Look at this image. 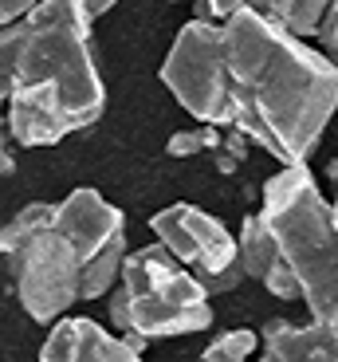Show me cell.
Masks as SVG:
<instances>
[{"mask_svg":"<svg viewBox=\"0 0 338 362\" xmlns=\"http://www.w3.org/2000/svg\"><path fill=\"white\" fill-rule=\"evenodd\" d=\"M232 130L275 162H307L338 115V64L287 28L240 8L224 20Z\"/></svg>","mask_w":338,"mask_h":362,"instance_id":"cell-1","label":"cell"},{"mask_svg":"<svg viewBox=\"0 0 338 362\" xmlns=\"http://www.w3.org/2000/svg\"><path fill=\"white\" fill-rule=\"evenodd\" d=\"M91 12L83 0H36L20 20L16 87H52L75 127H95L107 110V87L91 55Z\"/></svg>","mask_w":338,"mask_h":362,"instance_id":"cell-2","label":"cell"},{"mask_svg":"<svg viewBox=\"0 0 338 362\" xmlns=\"http://www.w3.org/2000/svg\"><path fill=\"white\" fill-rule=\"evenodd\" d=\"M260 221L291 264L311 319H338V225L307 162L284 165L267 177Z\"/></svg>","mask_w":338,"mask_h":362,"instance_id":"cell-3","label":"cell"},{"mask_svg":"<svg viewBox=\"0 0 338 362\" xmlns=\"http://www.w3.org/2000/svg\"><path fill=\"white\" fill-rule=\"evenodd\" d=\"M162 83L193 118L212 127H232L229 59H224V28L217 20L193 16L177 32L162 64Z\"/></svg>","mask_w":338,"mask_h":362,"instance_id":"cell-4","label":"cell"},{"mask_svg":"<svg viewBox=\"0 0 338 362\" xmlns=\"http://www.w3.org/2000/svg\"><path fill=\"white\" fill-rule=\"evenodd\" d=\"M4 264H8V280L16 288L20 308L36 323H55L79 299L83 260L67 245V236L55 233L52 225L36 233L28 245H20L16 252H8Z\"/></svg>","mask_w":338,"mask_h":362,"instance_id":"cell-5","label":"cell"},{"mask_svg":"<svg viewBox=\"0 0 338 362\" xmlns=\"http://www.w3.org/2000/svg\"><path fill=\"white\" fill-rule=\"evenodd\" d=\"M212 308L209 291L197 280L193 268H174L165 280H157L150 291L130 296V331L146 339H169V335H193L209 331Z\"/></svg>","mask_w":338,"mask_h":362,"instance_id":"cell-6","label":"cell"},{"mask_svg":"<svg viewBox=\"0 0 338 362\" xmlns=\"http://www.w3.org/2000/svg\"><path fill=\"white\" fill-rule=\"evenodd\" d=\"M150 228L193 272H224L240 260V245H236V236H232V228H224V221L185 205V201L154 213Z\"/></svg>","mask_w":338,"mask_h":362,"instance_id":"cell-7","label":"cell"},{"mask_svg":"<svg viewBox=\"0 0 338 362\" xmlns=\"http://www.w3.org/2000/svg\"><path fill=\"white\" fill-rule=\"evenodd\" d=\"M122 225H126L122 209H114L95 189H71L55 205V217H52V228L67 236V245L75 248V256L83 264L91 260L99 248H107L119 233H126Z\"/></svg>","mask_w":338,"mask_h":362,"instance_id":"cell-8","label":"cell"},{"mask_svg":"<svg viewBox=\"0 0 338 362\" xmlns=\"http://www.w3.org/2000/svg\"><path fill=\"white\" fill-rule=\"evenodd\" d=\"M40 362H142V351L87 315H59L40 346Z\"/></svg>","mask_w":338,"mask_h":362,"instance_id":"cell-9","label":"cell"},{"mask_svg":"<svg viewBox=\"0 0 338 362\" xmlns=\"http://www.w3.org/2000/svg\"><path fill=\"white\" fill-rule=\"evenodd\" d=\"M8 134L16 146H55L67 134H75V118L67 115V107L59 103L52 87H16L8 95V110H4Z\"/></svg>","mask_w":338,"mask_h":362,"instance_id":"cell-10","label":"cell"},{"mask_svg":"<svg viewBox=\"0 0 338 362\" xmlns=\"http://www.w3.org/2000/svg\"><path fill=\"white\" fill-rule=\"evenodd\" d=\"M260 343L264 354L252 362H338V323L311 319L307 327H295L287 319H267Z\"/></svg>","mask_w":338,"mask_h":362,"instance_id":"cell-11","label":"cell"},{"mask_svg":"<svg viewBox=\"0 0 338 362\" xmlns=\"http://www.w3.org/2000/svg\"><path fill=\"white\" fill-rule=\"evenodd\" d=\"M248 8L260 12L264 20L287 28L291 36H319V24L327 16L330 0H248Z\"/></svg>","mask_w":338,"mask_h":362,"instance_id":"cell-12","label":"cell"},{"mask_svg":"<svg viewBox=\"0 0 338 362\" xmlns=\"http://www.w3.org/2000/svg\"><path fill=\"white\" fill-rule=\"evenodd\" d=\"M126 233H119L107 248L91 256L79 272V299H102L114 284L122 280V260H126Z\"/></svg>","mask_w":338,"mask_h":362,"instance_id":"cell-13","label":"cell"},{"mask_svg":"<svg viewBox=\"0 0 338 362\" xmlns=\"http://www.w3.org/2000/svg\"><path fill=\"white\" fill-rule=\"evenodd\" d=\"M236 245H240V264H244V272L252 276V280H264L267 268L279 260V245H275L272 228L260 221V213H248L244 217Z\"/></svg>","mask_w":338,"mask_h":362,"instance_id":"cell-14","label":"cell"},{"mask_svg":"<svg viewBox=\"0 0 338 362\" xmlns=\"http://www.w3.org/2000/svg\"><path fill=\"white\" fill-rule=\"evenodd\" d=\"M52 217H55V205H47V201H32V205H24L8 225L0 228V256L16 252V248L28 245L36 233H44V228L52 225Z\"/></svg>","mask_w":338,"mask_h":362,"instance_id":"cell-15","label":"cell"},{"mask_svg":"<svg viewBox=\"0 0 338 362\" xmlns=\"http://www.w3.org/2000/svg\"><path fill=\"white\" fill-rule=\"evenodd\" d=\"M260 354V331L252 327H236V331H224L205 346L201 358L205 362H252Z\"/></svg>","mask_w":338,"mask_h":362,"instance_id":"cell-16","label":"cell"},{"mask_svg":"<svg viewBox=\"0 0 338 362\" xmlns=\"http://www.w3.org/2000/svg\"><path fill=\"white\" fill-rule=\"evenodd\" d=\"M16 55H20V20L0 28V103L16 90Z\"/></svg>","mask_w":338,"mask_h":362,"instance_id":"cell-17","label":"cell"},{"mask_svg":"<svg viewBox=\"0 0 338 362\" xmlns=\"http://www.w3.org/2000/svg\"><path fill=\"white\" fill-rule=\"evenodd\" d=\"M212 146H220V130L212 127V122H205L201 130H177V134H169V158H193L201 154V150H212Z\"/></svg>","mask_w":338,"mask_h":362,"instance_id":"cell-18","label":"cell"},{"mask_svg":"<svg viewBox=\"0 0 338 362\" xmlns=\"http://www.w3.org/2000/svg\"><path fill=\"white\" fill-rule=\"evenodd\" d=\"M260 284H264V288L272 291L275 299H303V288H299V280H295L291 264H287L284 256H279V260L267 268V276H264Z\"/></svg>","mask_w":338,"mask_h":362,"instance_id":"cell-19","label":"cell"},{"mask_svg":"<svg viewBox=\"0 0 338 362\" xmlns=\"http://www.w3.org/2000/svg\"><path fill=\"white\" fill-rule=\"evenodd\" d=\"M248 272H244V264H232V268H224V272H197V280L205 284V291H209V296H220V291H232L236 288L240 280H244Z\"/></svg>","mask_w":338,"mask_h":362,"instance_id":"cell-20","label":"cell"},{"mask_svg":"<svg viewBox=\"0 0 338 362\" xmlns=\"http://www.w3.org/2000/svg\"><path fill=\"white\" fill-rule=\"evenodd\" d=\"M107 319H110V327L130 331V288L126 284H114L107 291Z\"/></svg>","mask_w":338,"mask_h":362,"instance_id":"cell-21","label":"cell"},{"mask_svg":"<svg viewBox=\"0 0 338 362\" xmlns=\"http://www.w3.org/2000/svg\"><path fill=\"white\" fill-rule=\"evenodd\" d=\"M240 8H248V0H197V16L217 20V24H224L229 16H236Z\"/></svg>","mask_w":338,"mask_h":362,"instance_id":"cell-22","label":"cell"},{"mask_svg":"<svg viewBox=\"0 0 338 362\" xmlns=\"http://www.w3.org/2000/svg\"><path fill=\"white\" fill-rule=\"evenodd\" d=\"M319 40H322V47H327V55L338 64V0H330L327 16H322V24H319Z\"/></svg>","mask_w":338,"mask_h":362,"instance_id":"cell-23","label":"cell"},{"mask_svg":"<svg viewBox=\"0 0 338 362\" xmlns=\"http://www.w3.org/2000/svg\"><path fill=\"white\" fill-rule=\"evenodd\" d=\"M32 4H36V0H0V24H16V20H24L28 12H32Z\"/></svg>","mask_w":338,"mask_h":362,"instance_id":"cell-24","label":"cell"},{"mask_svg":"<svg viewBox=\"0 0 338 362\" xmlns=\"http://www.w3.org/2000/svg\"><path fill=\"white\" fill-rule=\"evenodd\" d=\"M16 170V158H12V134H8V122H0V177Z\"/></svg>","mask_w":338,"mask_h":362,"instance_id":"cell-25","label":"cell"},{"mask_svg":"<svg viewBox=\"0 0 338 362\" xmlns=\"http://www.w3.org/2000/svg\"><path fill=\"white\" fill-rule=\"evenodd\" d=\"M83 4H87V12H91V20H99V16H107V12L114 8V4H119V0H83Z\"/></svg>","mask_w":338,"mask_h":362,"instance_id":"cell-26","label":"cell"},{"mask_svg":"<svg viewBox=\"0 0 338 362\" xmlns=\"http://www.w3.org/2000/svg\"><path fill=\"white\" fill-rule=\"evenodd\" d=\"M327 173H330V181H338V158H334V162L327 165Z\"/></svg>","mask_w":338,"mask_h":362,"instance_id":"cell-27","label":"cell"},{"mask_svg":"<svg viewBox=\"0 0 338 362\" xmlns=\"http://www.w3.org/2000/svg\"><path fill=\"white\" fill-rule=\"evenodd\" d=\"M330 217H334V225H338V193H334V201H330Z\"/></svg>","mask_w":338,"mask_h":362,"instance_id":"cell-28","label":"cell"},{"mask_svg":"<svg viewBox=\"0 0 338 362\" xmlns=\"http://www.w3.org/2000/svg\"><path fill=\"white\" fill-rule=\"evenodd\" d=\"M0 122H4V110H0Z\"/></svg>","mask_w":338,"mask_h":362,"instance_id":"cell-29","label":"cell"},{"mask_svg":"<svg viewBox=\"0 0 338 362\" xmlns=\"http://www.w3.org/2000/svg\"><path fill=\"white\" fill-rule=\"evenodd\" d=\"M334 323H338V319H334Z\"/></svg>","mask_w":338,"mask_h":362,"instance_id":"cell-30","label":"cell"},{"mask_svg":"<svg viewBox=\"0 0 338 362\" xmlns=\"http://www.w3.org/2000/svg\"><path fill=\"white\" fill-rule=\"evenodd\" d=\"M0 28H4V24H0Z\"/></svg>","mask_w":338,"mask_h":362,"instance_id":"cell-31","label":"cell"}]
</instances>
